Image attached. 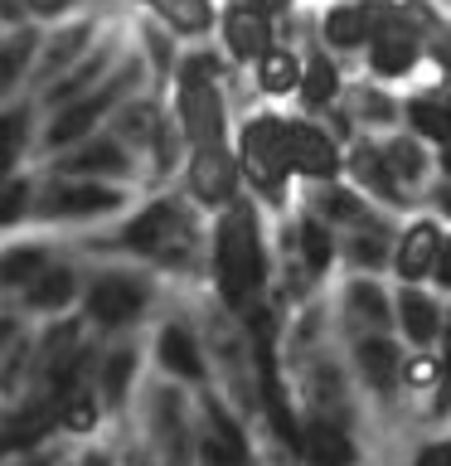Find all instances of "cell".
<instances>
[{
    "mask_svg": "<svg viewBox=\"0 0 451 466\" xmlns=\"http://www.w3.org/2000/svg\"><path fill=\"white\" fill-rule=\"evenodd\" d=\"M218 287L233 306H243L262 287V248L243 209L218 224Z\"/></svg>",
    "mask_w": 451,
    "mask_h": 466,
    "instance_id": "cell-1",
    "label": "cell"
},
{
    "mask_svg": "<svg viewBox=\"0 0 451 466\" xmlns=\"http://www.w3.org/2000/svg\"><path fill=\"white\" fill-rule=\"evenodd\" d=\"M243 166L253 175L257 189H267L276 195V185H282V175L291 170V156H286V127L272 122V116H262L243 131Z\"/></svg>",
    "mask_w": 451,
    "mask_h": 466,
    "instance_id": "cell-2",
    "label": "cell"
},
{
    "mask_svg": "<svg viewBox=\"0 0 451 466\" xmlns=\"http://www.w3.org/2000/svg\"><path fill=\"white\" fill-rule=\"evenodd\" d=\"M398 10V0H355V5H335L326 15V39L335 49H359L364 39H374V29Z\"/></svg>",
    "mask_w": 451,
    "mask_h": 466,
    "instance_id": "cell-3",
    "label": "cell"
},
{
    "mask_svg": "<svg viewBox=\"0 0 451 466\" xmlns=\"http://www.w3.org/2000/svg\"><path fill=\"white\" fill-rule=\"evenodd\" d=\"M136 68H141V64H136V58H131V64H122V68H116L112 78H107V87H97L93 97H83L78 107H68V112H64V116H58V122H54L49 141H54V146H64V141H73V137H78V131H87V127H93L102 112L112 107L116 97L126 93L131 83H136Z\"/></svg>",
    "mask_w": 451,
    "mask_h": 466,
    "instance_id": "cell-4",
    "label": "cell"
},
{
    "mask_svg": "<svg viewBox=\"0 0 451 466\" xmlns=\"http://www.w3.org/2000/svg\"><path fill=\"white\" fill-rule=\"evenodd\" d=\"M180 112H185V131L199 146H218L224 137V107H218V87L204 83H180Z\"/></svg>",
    "mask_w": 451,
    "mask_h": 466,
    "instance_id": "cell-5",
    "label": "cell"
},
{
    "mask_svg": "<svg viewBox=\"0 0 451 466\" xmlns=\"http://www.w3.org/2000/svg\"><path fill=\"white\" fill-rule=\"evenodd\" d=\"M374 73H384V78H393V73H407L417 64V29L398 20V10L388 15L384 25L374 29Z\"/></svg>",
    "mask_w": 451,
    "mask_h": 466,
    "instance_id": "cell-6",
    "label": "cell"
},
{
    "mask_svg": "<svg viewBox=\"0 0 451 466\" xmlns=\"http://www.w3.org/2000/svg\"><path fill=\"white\" fill-rule=\"evenodd\" d=\"M224 39H228L233 58H262L272 49V20L257 15L247 0H238V5L224 10Z\"/></svg>",
    "mask_w": 451,
    "mask_h": 466,
    "instance_id": "cell-7",
    "label": "cell"
},
{
    "mask_svg": "<svg viewBox=\"0 0 451 466\" xmlns=\"http://www.w3.org/2000/svg\"><path fill=\"white\" fill-rule=\"evenodd\" d=\"M145 306V291L136 282H126V277H107V282H97L93 291H87V311H93V320H102V326H122V320H131Z\"/></svg>",
    "mask_w": 451,
    "mask_h": 466,
    "instance_id": "cell-8",
    "label": "cell"
},
{
    "mask_svg": "<svg viewBox=\"0 0 451 466\" xmlns=\"http://www.w3.org/2000/svg\"><path fill=\"white\" fill-rule=\"evenodd\" d=\"M257 370H262V399H267V413L276 422V432H282L286 447H301V428L296 418H291V408L282 399V379L272 370V345H267V326H262V340H257Z\"/></svg>",
    "mask_w": 451,
    "mask_h": 466,
    "instance_id": "cell-9",
    "label": "cell"
},
{
    "mask_svg": "<svg viewBox=\"0 0 451 466\" xmlns=\"http://www.w3.org/2000/svg\"><path fill=\"white\" fill-rule=\"evenodd\" d=\"M286 156H291V166L306 170V175H335V146L320 137V131L311 127H286Z\"/></svg>",
    "mask_w": 451,
    "mask_h": 466,
    "instance_id": "cell-10",
    "label": "cell"
},
{
    "mask_svg": "<svg viewBox=\"0 0 451 466\" xmlns=\"http://www.w3.org/2000/svg\"><path fill=\"white\" fill-rule=\"evenodd\" d=\"M189 185H195V195L204 204H218L233 195V166L224 160L218 146H199V160H195V175H189Z\"/></svg>",
    "mask_w": 451,
    "mask_h": 466,
    "instance_id": "cell-11",
    "label": "cell"
},
{
    "mask_svg": "<svg viewBox=\"0 0 451 466\" xmlns=\"http://www.w3.org/2000/svg\"><path fill=\"white\" fill-rule=\"evenodd\" d=\"M301 451L311 457V466H355V442L330 422H311L301 432Z\"/></svg>",
    "mask_w": 451,
    "mask_h": 466,
    "instance_id": "cell-12",
    "label": "cell"
},
{
    "mask_svg": "<svg viewBox=\"0 0 451 466\" xmlns=\"http://www.w3.org/2000/svg\"><path fill=\"white\" fill-rule=\"evenodd\" d=\"M436 253H442L436 228L432 224H413V233H407L403 248H398V272L407 277V282H417V277H427L436 268Z\"/></svg>",
    "mask_w": 451,
    "mask_h": 466,
    "instance_id": "cell-13",
    "label": "cell"
},
{
    "mask_svg": "<svg viewBox=\"0 0 451 466\" xmlns=\"http://www.w3.org/2000/svg\"><path fill=\"white\" fill-rule=\"evenodd\" d=\"M170 233H180V214L170 209V204H151L141 218H131V228H126V243L131 248H141V253H151V248H160L170 238Z\"/></svg>",
    "mask_w": 451,
    "mask_h": 466,
    "instance_id": "cell-14",
    "label": "cell"
},
{
    "mask_svg": "<svg viewBox=\"0 0 451 466\" xmlns=\"http://www.w3.org/2000/svg\"><path fill=\"white\" fill-rule=\"evenodd\" d=\"M160 360H165V370H175L180 379H204V360H199V350H195V335L180 330V326H165L160 330Z\"/></svg>",
    "mask_w": 451,
    "mask_h": 466,
    "instance_id": "cell-15",
    "label": "cell"
},
{
    "mask_svg": "<svg viewBox=\"0 0 451 466\" xmlns=\"http://www.w3.org/2000/svg\"><path fill=\"white\" fill-rule=\"evenodd\" d=\"M122 195L107 185H68L49 199V214H97V209H116Z\"/></svg>",
    "mask_w": 451,
    "mask_h": 466,
    "instance_id": "cell-16",
    "label": "cell"
},
{
    "mask_svg": "<svg viewBox=\"0 0 451 466\" xmlns=\"http://www.w3.org/2000/svg\"><path fill=\"white\" fill-rule=\"evenodd\" d=\"M155 15L165 20L170 29H180V35H199V29H209L214 20V0H151Z\"/></svg>",
    "mask_w": 451,
    "mask_h": 466,
    "instance_id": "cell-17",
    "label": "cell"
},
{
    "mask_svg": "<svg viewBox=\"0 0 451 466\" xmlns=\"http://www.w3.org/2000/svg\"><path fill=\"white\" fill-rule=\"evenodd\" d=\"M398 311H403V330L413 335V345H427L432 335H436V306L422 297V291L407 287L403 297H398Z\"/></svg>",
    "mask_w": 451,
    "mask_h": 466,
    "instance_id": "cell-18",
    "label": "cell"
},
{
    "mask_svg": "<svg viewBox=\"0 0 451 466\" xmlns=\"http://www.w3.org/2000/svg\"><path fill=\"white\" fill-rule=\"evenodd\" d=\"M35 49H39V35L29 25H20L5 44H0V87H10L15 78H20L25 64L35 58Z\"/></svg>",
    "mask_w": 451,
    "mask_h": 466,
    "instance_id": "cell-19",
    "label": "cell"
},
{
    "mask_svg": "<svg viewBox=\"0 0 451 466\" xmlns=\"http://www.w3.org/2000/svg\"><path fill=\"white\" fill-rule=\"evenodd\" d=\"M335 87H340V73H335L330 54H311L306 58V73H301V93L311 107H326V102L335 97Z\"/></svg>",
    "mask_w": 451,
    "mask_h": 466,
    "instance_id": "cell-20",
    "label": "cell"
},
{
    "mask_svg": "<svg viewBox=\"0 0 451 466\" xmlns=\"http://www.w3.org/2000/svg\"><path fill=\"white\" fill-rule=\"evenodd\" d=\"M393 345L388 340H364L359 345V370H364V379L378 389V393H388V384H393Z\"/></svg>",
    "mask_w": 451,
    "mask_h": 466,
    "instance_id": "cell-21",
    "label": "cell"
},
{
    "mask_svg": "<svg viewBox=\"0 0 451 466\" xmlns=\"http://www.w3.org/2000/svg\"><path fill=\"white\" fill-rule=\"evenodd\" d=\"M102 68H107V44H102L97 54H87L83 64H78V68L68 73V78H58V83L49 87V102H64V97H73V93H83V87L93 83V78H97Z\"/></svg>",
    "mask_w": 451,
    "mask_h": 466,
    "instance_id": "cell-22",
    "label": "cell"
},
{
    "mask_svg": "<svg viewBox=\"0 0 451 466\" xmlns=\"http://www.w3.org/2000/svg\"><path fill=\"white\" fill-rule=\"evenodd\" d=\"M301 73H296V58L282 54V49H267L262 54V87L267 93H286V87H296Z\"/></svg>",
    "mask_w": 451,
    "mask_h": 466,
    "instance_id": "cell-23",
    "label": "cell"
},
{
    "mask_svg": "<svg viewBox=\"0 0 451 466\" xmlns=\"http://www.w3.org/2000/svg\"><path fill=\"white\" fill-rule=\"evenodd\" d=\"M407 116H413V127L422 131V137L451 141V107H442V102H413Z\"/></svg>",
    "mask_w": 451,
    "mask_h": 466,
    "instance_id": "cell-24",
    "label": "cell"
},
{
    "mask_svg": "<svg viewBox=\"0 0 451 466\" xmlns=\"http://www.w3.org/2000/svg\"><path fill=\"white\" fill-rule=\"evenodd\" d=\"M73 297V277L68 272H44L35 287H29V301L39 306V311H58Z\"/></svg>",
    "mask_w": 451,
    "mask_h": 466,
    "instance_id": "cell-25",
    "label": "cell"
},
{
    "mask_svg": "<svg viewBox=\"0 0 451 466\" xmlns=\"http://www.w3.org/2000/svg\"><path fill=\"white\" fill-rule=\"evenodd\" d=\"M83 44H87V25H73V29H64L54 44H49V54H44V73H58V64H68L73 54H83Z\"/></svg>",
    "mask_w": 451,
    "mask_h": 466,
    "instance_id": "cell-26",
    "label": "cell"
},
{
    "mask_svg": "<svg viewBox=\"0 0 451 466\" xmlns=\"http://www.w3.org/2000/svg\"><path fill=\"white\" fill-rule=\"evenodd\" d=\"M355 170H359V180H364V185H374V189H378V195H384V199H393V204L403 199V195H398V185H393V175L384 170V160H378L374 151H359Z\"/></svg>",
    "mask_w": 451,
    "mask_h": 466,
    "instance_id": "cell-27",
    "label": "cell"
},
{
    "mask_svg": "<svg viewBox=\"0 0 451 466\" xmlns=\"http://www.w3.org/2000/svg\"><path fill=\"white\" fill-rule=\"evenodd\" d=\"M349 306H355L364 320H374V326H384V320H388V301H384V291H378L374 282H355V287H349Z\"/></svg>",
    "mask_w": 451,
    "mask_h": 466,
    "instance_id": "cell-28",
    "label": "cell"
},
{
    "mask_svg": "<svg viewBox=\"0 0 451 466\" xmlns=\"http://www.w3.org/2000/svg\"><path fill=\"white\" fill-rule=\"evenodd\" d=\"M122 166H126V156L116 151L112 141H97V146H87L83 156L68 160V170H122Z\"/></svg>",
    "mask_w": 451,
    "mask_h": 466,
    "instance_id": "cell-29",
    "label": "cell"
},
{
    "mask_svg": "<svg viewBox=\"0 0 451 466\" xmlns=\"http://www.w3.org/2000/svg\"><path fill=\"white\" fill-rule=\"evenodd\" d=\"M301 253H306V262L320 272V268H330V233L316 224V218H306L301 224Z\"/></svg>",
    "mask_w": 451,
    "mask_h": 466,
    "instance_id": "cell-30",
    "label": "cell"
},
{
    "mask_svg": "<svg viewBox=\"0 0 451 466\" xmlns=\"http://www.w3.org/2000/svg\"><path fill=\"white\" fill-rule=\"evenodd\" d=\"M131 370H136V355H131V350H116L112 364H107V374H102V389H107V399H112V403L126 393V379H131Z\"/></svg>",
    "mask_w": 451,
    "mask_h": 466,
    "instance_id": "cell-31",
    "label": "cell"
},
{
    "mask_svg": "<svg viewBox=\"0 0 451 466\" xmlns=\"http://www.w3.org/2000/svg\"><path fill=\"white\" fill-rule=\"evenodd\" d=\"M39 268H44V253L20 248V253H10L5 262H0V277H5V282H29V277H39Z\"/></svg>",
    "mask_w": 451,
    "mask_h": 466,
    "instance_id": "cell-32",
    "label": "cell"
},
{
    "mask_svg": "<svg viewBox=\"0 0 451 466\" xmlns=\"http://www.w3.org/2000/svg\"><path fill=\"white\" fill-rule=\"evenodd\" d=\"M320 209H326L330 218H345V224H364V204L355 195H345V189H330V195H320Z\"/></svg>",
    "mask_w": 451,
    "mask_h": 466,
    "instance_id": "cell-33",
    "label": "cell"
},
{
    "mask_svg": "<svg viewBox=\"0 0 451 466\" xmlns=\"http://www.w3.org/2000/svg\"><path fill=\"white\" fill-rule=\"evenodd\" d=\"M25 209H29V185H25V180L0 185V224H15Z\"/></svg>",
    "mask_w": 451,
    "mask_h": 466,
    "instance_id": "cell-34",
    "label": "cell"
},
{
    "mask_svg": "<svg viewBox=\"0 0 451 466\" xmlns=\"http://www.w3.org/2000/svg\"><path fill=\"white\" fill-rule=\"evenodd\" d=\"M388 166H393V175L413 180V175L422 170V151H417V141H393V146H388Z\"/></svg>",
    "mask_w": 451,
    "mask_h": 466,
    "instance_id": "cell-35",
    "label": "cell"
},
{
    "mask_svg": "<svg viewBox=\"0 0 451 466\" xmlns=\"http://www.w3.org/2000/svg\"><path fill=\"white\" fill-rule=\"evenodd\" d=\"M25 137V116L20 112H10V116H0V156L15 160V146H20Z\"/></svg>",
    "mask_w": 451,
    "mask_h": 466,
    "instance_id": "cell-36",
    "label": "cell"
},
{
    "mask_svg": "<svg viewBox=\"0 0 451 466\" xmlns=\"http://www.w3.org/2000/svg\"><path fill=\"white\" fill-rule=\"evenodd\" d=\"M378 258H384V243H378V238H359L355 243V262H359V268H369V262H378Z\"/></svg>",
    "mask_w": 451,
    "mask_h": 466,
    "instance_id": "cell-37",
    "label": "cell"
},
{
    "mask_svg": "<svg viewBox=\"0 0 451 466\" xmlns=\"http://www.w3.org/2000/svg\"><path fill=\"white\" fill-rule=\"evenodd\" d=\"M64 422H68V428H78V432H87V422H93V403H73L68 408V413H64Z\"/></svg>",
    "mask_w": 451,
    "mask_h": 466,
    "instance_id": "cell-38",
    "label": "cell"
},
{
    "mask_svg": "<svg viewBox=\"0 0 451 466\" xmlns=\"http://www.w3.org/2000/svg\"><path fill=\"white\" fill-rule=\"evenodd\" d=\"M417 466H451V442H436L417 457Z\"/></svg>",
    "mask_w": 451,
    "mask_h": 466,
    "instance_id": "cell-39",
    "label": "cell"
},
{
    "mask_svg": "<svg viewBox=\"0 0 451 466\" xmlns=\"http://www.w3.org/2000/svg\"><path fill=\"white\" fill-rule=\"evenodd\" d=\"M407 379H413V384H432V379H436V364H432V360H413V364H407Z\"/></svg>",
    "mask_w": 451,
    "mask_h": 466,
    "instance_id": "cell-40",
    "label": "cell"
},
{
    "mask_svg": "<svg viewBox=\"0 0 451 466\" xmlns=\"http://www.w3.org/2000/svg\"><path fill=\"white\" fill-rule=\"evenodd\" d=\"M25 10H29V0H0V20H10V25H25Z\"/></svg>",
    "mask_w": 451,
    "mask_h": 466,
    "instance_id": "cell-41",
    "label": "cell"
},
{
    "mask_svg": "<svg viewBox=\"0 0 451 466\" xmlns=\"http://www.w3.org/2000/svg\"><path fill=\"white\" fill-rule=\"evenodd\" d=\"M432 272H436V282H442V287H451V243L436 253V268H432Z\"/></svg>",
    "mask_w": 451,
    "mask_h": 466,
    "instance_id": "cell-42",
    "label": "cell"
},
{
    "mask_svg": "<svg viewBox=\"0 0 451 466\" xmlns=\"http://www.w3.org/2000/svg\"><path fill=\"white\" fill-rule=\"evenodd\" d=\"M145 39H151V54H155V64H165V58H170V44H165V35H160V29H145Z\"/></svg>",
    "mask_w": 451,
    "mask_h": 466,
    "instance_id": "cell-43",
    "label": "cell"
},
{
    "mask_svg": "<svg viewBox=\"0 0 451 466\" xmlns=\"http://www.w3.org/2000/svg\"><path fill=\"white\" fill-rule=\"evenodd\" d=\"M247 5H253L257 15H267V20H272V15H282V10H286V0H247Z\"/></svg>",
    "mask_w": 451,
    "mask_h": 466,
    "instance_id": "cell-44",
    "label": "cell"
},
{
    "mask_svg": "<svg viewBox=\"0 0 451 466\" xmlns=\"http://www.w3.org/2000/svg\"><path fill=\"white\" fill-rule=\"evenodd\" d=\"M83 466H107V457H87Z\"/></svg>",
    "mask_w": 451,
    "mask_h": 466,
    "instance_id": "cell-45",
    "label": "cell"
},
{
    "mask_svg": "<svg viewBox=\"0 0 451 466\" xmlns=\"http://www.w3.org/2000/svg\"><path fill=\"white\" fill-rule=\"evenodd\" d=\"M442 209H446V214H451V195H442Z\"/></svg>",
    "mask_w": 451,
    "mask_h": 466,
    "instance_id": "cell-46",
    "label": "cell"
},
{
    "mask_svg": "<svg viewBox=\"0 0 451 466\" xmlns=\"http://www.w3.org/2000/svg\"><path fill=\"white\" fill-rule=\"evenodd\" d=\"M442 166H446V175H451V151H446V156H442Z\"/></svg>",
    "mask_w": 451,
    "mask_h": 466,
    "instance_id": "cell-47",
    "label": "cell"
},
{
    "mask_svg": "<svg viewBox=\"0 0 451 466\" xmlns=\"http://www.w3.org/2000/svg\"><path fill=\"white\" fill-rule=\"evenodd\" d=\"M5 166H10V160H5V156H0V175H5Z\"/></svg>",
    "mask_w": 451,
    "mask_h": 466,
    "instance_id": "cell-48",
    "label": "cell"
}]
</instances>
